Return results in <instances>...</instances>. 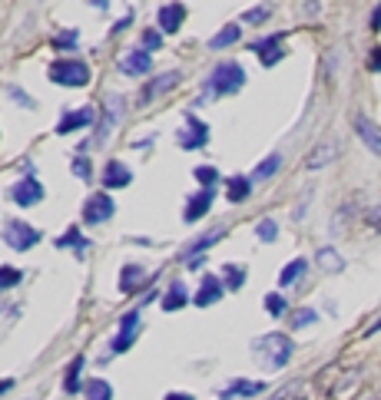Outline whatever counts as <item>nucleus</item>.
I'll use <instances>...</instances> for the list:
<instances>
[{"mask_svg":"<svg viewBox=\"0 0 381 400\" xmlns=\"http://www.w3.org/2000/svg\"><path fill=\"white\" fill-rule=\"evenodd\" d=\"M44 185H40V179H33V175H23L20 182L11 185V199L17 202L20 208H33L44 202Z\"/></svg>","mask_w":381,"mask_h":400,"instance_id":"7","label":"nucleus"},{"mask_svg":"<svg viewBox=\"0 0 381 400\" xmlns=\"http://www.w3.org/2000/svg\"><path fill=\"white\" fill-rule=\"evenodd\" d=\"M335 156H338V146L335 142H325V146H318V149L305 159V165H308V169H322V165H328Z\"/></svg>","mask_w":381,"mask_h":400,"instance_id":"29","label":"nucleus"},{"mask_svg":"<svg viewBox=\"0 0 381 400\" xmlns=\"http://www.w3.org/2000/svg\"><path fill=\"white\" fill-rule=\"evenodd\" d=\"M11 387H13V380H11V377H0V394H7Z\"/></svg>","mask_w":381,"mask_h":400,"instance_id":"45","label":"nucleus"},{"mask_svg":"<svg viewBox=\"0 0 381 400\" xmlns=\"http://www.w3.org/2000/svg\"><path fill=\"white\" fill-rule=\"evenodd\" d=\"M222 292H226V285L219 282V278H212V275H206L202 285H199V292L193 294V301H196L199 308H209V304H216L219 298H222Z\"/></svg>","mask_w":381,"mask_h":400,"instance_id":"17","label":"nucleus"},{"mask_svg":"<svg viewBox=\"0 0 381 400\" xmlns=\"http://www.w3.org/2000/svg\"><path fill=\"white\" fill-rule=\"evenodd\" d=\"M255 235H259L262 242H275V238H279V225H275L272 218H262L259 225H255Z\"/></svg>","mask_w":381,"mask_h":400,"instance_id":"38","label":"nucleus"},{"mask_svg":"<svg viewBox=\"0 0 381 400\" xmlns=\"http://www.w3.org/2000/svg\"><path fill=\"white\" fill-rule=\"evenodd\" d=\"M246 87V70L239 63H219L212 73L206 76V83H202V99L199 103H212L216 96H229V93H239Z\"/></svg>","mask_w":381,"mask_h":400,"instance_id":"2","label":"nucleus"},{"mask_svg":"<svg viewBox=\"0 0 381 400\" xmlns=\"http://www.w3.org/2000/svg\"><path fill=\"white\" fill-rule=\"evenodd\" d=\"M279 165H282V156H279V152H272L269 159H262V163L252 169L249 179H252V182H265V179H272V175L279 173Z\"/></svg>","mask_w":381,"mask_h":400,"instance_id":"26","label":"nucleus"},{"mask_svg":"<svg viewBox=\"0 0 381 400\" xmlns=\"http://www.w3.org/2000/svg\"><path fill=\"white\" fill-rule=\"evenodd\" d=\"M199 179V185L202 189H216V182H219V169L216 165H196V173H193Z\"/></svg>","mask_w":381,"mask_h":400,"instance_id":"36","label":"nucleus"},{"mask_svg":"<svg viewBox=\"0 0 381 400\" xmlns=\"http://www.w3.org/2000/svg\"><path fill=\"white\" fill-rule=\"evenodd\" d=\"M212 199H216V189H202V192L193 195L189 206H186V222H199L212 208Z\"/></svg>","mask_w":381,"mask_h":400,"instance_id":"18","label":"nucleus"},{"mask_svg":"<svg viewBox=\"0 0 381 400\" xmlns=\"http://www.w3.org/2000/svg\"><path fill=\"white\" fill-rule=\"evenodd\" d=\"M249 192H252V179H249V175H232V179H229L226 195H229V202H232V206L246 202V199H249Z\"/></svg>","mask_w":381,"mask_h":400,"instance_id":"22","label":"nucleus"},{"mask_svg":"<svg viewBox=\"0 0 381 400\" xmlns=\"http://www.w3.org/2000/svg\"><path fill=\"white\" fill-rule=\"evenodd\" d=\"M90 4H93V7H99V11H107V7H109V0H90Z\"/></svg>","mask_w":381,"mask_h":400,"instance_id":"48","label":"nucleus"},{"mask_svg":"<svg viewBox=\"0 0 381 400\" xmlns=\"http://www.w3.org/2000/svg\"><path fill=\"white\" fill-rule=\"evenodd\" d=\"M83 394H87V400H113V387H109L107 380H90L87 387H83Z\"/></svg>","mask_w":381,"mask_h":400,"instance_id":"32","label":"nucleus"},{"mask_svg":"<svg viewBox=\"0 0 381 400\" xmlns=\"http://www.w3.org/2000/svg\"><path fill=\"white\" fill-rule=\"evenodd\" d=\"M222 285H226L229 292H239L242 285H246V268L242 265H226L222 268Z\"/></svg>","mask_w":381,"mask_h":400,"instance_id":"31","label":"nucleus"},{"mask_svg":"<svg viewBox=\"0 0 381 400\" xmlns=\"http://www.w3.org/2000/svg\"><path fill=\"white\" fill-rule=\"evenodd\" d=\"M176 142H179V149H199L209 142V126L202 119L189 116L186 126H179V132H176Z\"/></svg>","mask_w":381,"mask_h":400,"instance_id":"9","label":"nucleus"},{"mask_svg":"<svg viewBox=\"0 0 381 400\" xmlns=\"http://www.w3.org/2000/svg\"><path fill=\"white\" fill-rule=\"evenodd\" d=\"M183 83V73L179 70H166V73H156L143 87V93H140V106H150V103H156L159 96H166V93H173L176 87Z\"/></svg>","mask_w":381,"mask_h":400,"instance_id":"5","label":"nucleus"},{"mask_svg":"<svg viewBox=\"0 0 381 400\" xmlns=\"http://www.w3.org/2000/svg\"><path fill=\"white\" fill-rule=\"evenodd\" d=\"M123 116H126V99H123L120 93H113V96L107 99V113H103V119H99L93 142H97V146H107V139L113 136V130L123 123Z\"/></svg>","mask_w":381,"mask_h":400,"instance_id":"4","label":"nucleus"},{"mask_svg":"<svg viewBox=\"0 0 381 400\" xmlns=\"http://www.w3.org/2000/svg\"><path fill=\"white\" fill-rule=\"evenodd\" d=\"M282 44H285V33H272V37H262V40H255L249 50L259 56L265 66H275L285 56V46Z\"/></svg>","mask_w":381,"mask_h":400,"instance_id":"10","label":"nucleus"},{"mask_svg":"<svg viewBox=\"0 0 381 400\" xmlns=\"http://www.w3.org/2000/svg\"><path fill=\"white\" fill-rule=\"evenodd\" d=\"M265 384L262 380H246V377H236L232 384H226V397H259V394H265Z\"/></svg>","mask_w":381,"mask_h":400,"instance_id":"19","label":"nucleus"},{"mask_svg":"<svg viewBox=\"0 0 381 400\" xmlns=\"http://www.w3.org/2000/svg\"><path fill=\"white\" fill-rule=\"evenodd\" d=\"M56 245L60 249H76V255H87V249H90V242L80 235V228H70L64 238H56Z\"/></svg>","mask_w":381,"mask_h":400,"instance_id":"30","label":"nucleus"},{"mask_svg":"<svg viewBox=\"0 0 381 400\" xmlns=\"http://www.w3.org/2000/svg\"><path fill=\"white\" fill-rule=\"evenodd\" d=\"M23 282V271L13 268V265H0V292H7V288H17Z\"/></svg>","mask_w":381,"mask_h":400,"instance_id":"34","label":"nucleus"},{"mask_svg":"<svg viewBox=\"0 0 381 400\" xmlns=\"http://www.w3.org/2000/svg\"><path fill=\"white\" fill-rule=\"evenodd\" d=\"M378 331H381V321H375V325H371V327H368V331H365V337H371V335H378Z\"/></svg>","mask_w":381,"mask_h":400,"instance_id":"47","label":"nucleus"},{"mask_svg":"<svg viewBox=\"0 0 381 400\" xmlns=\"http://www.w3.org/2000/svg\"><path fill=\"white\" fill-rule=\"evenodd\" d=\"M70 169H73L76 179H83V182H90L93 179V165H90V159L80 152V156H73V163H70Z\"/></svg>","mask_w":381,"mask_h":400,"instance_id":"37","label":"nucleus"},{"mask_svg":"<svg viewBox=\"0 0 381 400\" xmlns=\"http://www.w3.org/2000/svg\"><path fill=\"white\" fill-rule=\"evenodd\" d=\"M183 20H186V7L179 4V0H173V4H163V7H159V13H156L159 33H176L179 27H183Z\"/></svg>","mask_w":381,"mask_h":400,"instance_id":"12","label":"nucleus"},{"mask_svg":"<svg viewBox=\"0 0 381 400\" xmlns=\"http://www.w3.org/2000/svg\"><path fill=\"white\" fill-rule=\"evenodd\" d=\"M143 282H146V268H140V265H126V268L120 271V288L123 292H136Z\"/></svg>","mask_w":381,"mask_h":400,"instance_id":"28","label":"nucleus"},{"mask_svg":"<svg viewBox=\"0 0 381 400\" xmlns=\"http://www.w3.org/2000/svg\"><path fill=\"white\" fill-rule=\"evenodd\" d=\"M365 400H375V397H365Z\"/></svg>","mask_w":381,"mask_h":400,"instance_id":"50","label":"nucleus"},{"mask_svg":"<svg viewBox=\"0 0 381 400\" xmlns=\"http://www.w3.org/2000/svg\"><path fill=\"white\" fill-rule=\"evenodd\" d=\"M295 400H305V397H295Z\"/></svg>","mask_w":381,"mask_h":400,"instance_id":"49","label":"nucleus"},{"mask_svg":"<svg viewBox=\"0 0 381 400\" xmlns=\"http://www.w3.org/2000/svg\"><path fill=\"white\" fill-rule=\"evenodd\" d=\"M11 96H17V103H23L27 109H33V99L23 93V89H17V87H11Z\"/></svg>","mask_w":381,"mask_h":400,"instance_id":"42","label":"nucleus"},{"mask_svg":"<svg viewBox=\"0 0 381 400\" xmlns=\"http://www.w3.org/2000/svg\"><path fill=\"white\" fill-rule=\"evenodd\" d=\"M265 17H269V7H255V11H246V13H242V20H246V23H262Z\"/></svg>","mask_w":381,"mask_h":400,"instance_id":"41","label":"nucleus"},{"mask_svg":"<svg viewBox=\"0 0 381 400\" xmlns=\"http://www.w3.org/2000/svg\"><path fill=\"white\" fill-rule=\"evenodd\" d=\"M83 357H73V364L66 368V377H64V390L73 397V394H83V387H80V374H83Z\"/></svg>","mask_w":381,"mask_h":400,"instance_id":"27","label":"nucleus"},{"mask_svg":"<svg viewBox=\"0 0 381 400\" xmlns=\"http://www.w3.org/2000/svg\"><path fill=\"white\" fill-rule=\"evenodd\" d=\"M103 185L107 189H126V185L133 182V173H130V165L120 163V159H109L107 165H103Z\"/></svg>","mask_w":381,"mask_h":400,"instance_id":"13","label":"nucleus"},{"mask_svg":"<svg viewBox=\"0 0 381 400\" xmlns=\"http://www.w3.org/2000/svg\"><path fill=\"white\" fill-rule=\"evenodd\" d=\"M159 46H163V33L159 30H143V50H146V54H152V50H159Z\"/></svg>","mask_w":381,"mask_h":400,"instance_id":"40","label":"nucleus"},{"mask_svg":"<svg viewBox=\"0 0 381 400\" xmlns=\"http://www.w3.org/2000/svg\"><path fill=\"white\" fill-rule=\"evenodd\" d=\"M152 70V56L146 50H130L126 56H120V73L126 76H143Z\"/></svg>","mask_w":381,"mask_h":400,"instance_id":"15","label":"nucleus"},{"mask_svg":"<svg viewBox=\"0 0 381 400\" xmlns=\"http://www.w3.org/2000/svg\"><path fill=\"white\" fill-rule=\"evenodd\" d=\"M50 80H54L56 87H90V80H93V73H90V66L83 63V60H56V63H50Z\"/></svg>","mask_w":381,"mask_h":400,"instance_id":"3","label":"nucleus"},{"mask_svg":"<svg viewBox=\"0 0 381 400\" xmlns=\"http://www.w3.org/2000/svg\"><path fill=\"white\" fill-rule=\"evenodd\" d=\"M0 235H4V242H7L13 251H27L40 242V232L33 225H27V222H7Z\"/></svg>","mask_w":381,"mask_h":400,"instance_id":"6","label":"nucleus"},{"mask_svg":"<svg viewBox=\"0 0 381 400\" xmlns=\"http://www.w3.org/2000/svg\"><path fill=\"white\" fill-rule=\"evenodd\" d=\"M239 37H242V30H239V23H226L222 30L209 40V50H226V46H232V44H239Z\"/></svg>","mask_w":381,"mask_h":400,"instance_id":"24","label":"nucleus"},{"mask_svg":"<svg viewBox=\"0 0 381 400\" xmlns=\"http://www.w3.org/2000/svg\"><path fill=\"white\" fill-rule=\"evenodd\" d=\"M76 44H80V33H76V30H60L50 46L60 50V54H70V50H76Z\"/></svg>","mask_w":381,"mask_h":400,"instance_id":"33","label":"nucleus"},{"mask_svg":"<svg viewBox=\"0 0 381 400\" xmlns=\"http://www.w3.org/2000/svg\"><path fill=\"white\" fill-rule=\"evenodd\" d=\"M371 30H381V4L375 7V13H371Z\"/></svg>","mask_w":381,"mask_h":400,"instance_id":"44","label":"nucleus"},{"mask_svg":"<svg viewBox=\"0 0 381 400\" xmlns=\"http://www.w3.org/2000/svg\"><path fill=\"white\" fill-rule=\"evenodd\" d=\"M186 304H189V288H186V282H173L169 285V292H166L163 298V311H183Z\"/></svg>","mask_w":381,"mask_h":400,"instance_id":"21","label":"nucleus"},{"mask_svg":"<svg viewBox=\"0 0 381 400\" xmlns=\"http://www.w3.org/2000/svg\"><path fill=\"white\" fill-rule=\"evenodd\" d=\"M305 271H308V261H305V258L289 261V265H285V268L279 271V285H282V292H285V288H292V285L298 282V278H302Z\"/></svg>","mask_w":381,"mask_h":400,"instance_id":"25","label":"nucleus"},{"mask_svg":"<svg viewBox=\"0 0 381 400\" xmlns=\"http://www.w3.org/2000/svg\"><path fill=\"white\" fill-rule=\"evenodd\" d=\"M265 311L272 314V318H282V314L289 311V301H285V294H279V292L265 294Z\"/></svg>","mask_w":381,"mask_h":400,"instance_id":"35","label":"nucleus"},{"mask_svg":"<svg viewBox=\"0 0 381 400\" xmlns=\"http://www.w3.org/2000/svg\"><path fill=\"white\" fill-rule=\"evenodd\" d=\"M355 132H358V139L365 142L371 152H378L381 156V126L378 123H371L368 116H358L355 119Z\"/></svg>","mask_w":381,"mask_h":400,"instance_id":"16","label":"nucleus"},{"mask_svg":"<svg viewBox=\"0 0 381 400\" xmlns=\"http://www.w3.org/2000/svg\"><path fill=\"white\" fill-rule=\"evenodd\" d=\"M166 400H193V394H166Z\"/></svg>","mask_w":381,"mask_h":400,"instance_id":"46","label":"nucleus"},{"mask_svg":"<svg viewBox=\"0 0 381 400\" xmlns=\"http://www.w3.org/2000/svg\"><path fill=\"white\" fill-rule=\"evenodd\" d=\"M222 232H226V228H212L209 235L196 238V242H193V245H189V249L183 251V261H186V265H189V261H196L199 255H202V251H209V249H212V245H216L219 238H222Z\"/></svg>","mask_w":381,"mask_h":400,"instance_id":"20","label":"nucleus"},{"mask_svg":"<svg viewBox=\"0 0 381 400\" xmlns=\"http://www.w3.org/2000/svg\"><path fill=\"white\" fill-rule=\"evenodd\" d=\"M371 73H381V46H375V50H371Z\"/></svg>","mask_w":381,"mask_h":400,"instance_id":"43","label":"nucleus"},{"mask_svg":"<svg viewBox=\"0 0 381 400\" xmlns=\"http://www.w3.org/2000/svg\"><path fill=\"white\" fill-rule=\"evenodd\" d=\"M87 126H93V106H83V109H76V113H66V116L56 123V132H60V136H70V132L87 130Z\"/></svg>","mask_w":381,"mask_h":400,"instance_id":"14","label":"nucleus"},{"mask_svg":"<svg viewBox=\"0 0 381 400\" xmlns=\"http://www.w3.org/2000/svg\"><path fill=\"white\" fill-rule=\"evenodd\" d=\"M140 311L143 308H133L126 318L120 321V335L113 337V354H123L136 344V335H140Z\"/></svg>","mask_w":381,"mask_h":400,"instance_id":"11","label":"nucleus"},{"mask_svg":"<svg viewBox=\"0 0 381 400\" xmlns=\"http://www.w3.org/2000/svg\"><path fill=\"white\" fill-rule=\"evenodd\" d=\"M113 212H116L113 199H109L107 192H93L87 199V206H83V222H87V225H103V222L113 218Z\"/></svg>","mask_w":381,"mask_h":400,"instance_id":"8","label":"nucleus"},{"mask_svg":"<svg viewBox=\"0 0 381 400\" xmlns=\"http://www.w3.org/2000/svg\"><path fill=\"white\" fill-rule=\"evenodd\" d=\"M318 321V311L315 308H302L298 314H292V327L298 331V327H308V325H315Z\"/></svg>","mask_w":381,"mask_h":400,"instance_id":"39","label":"nucleus"},{"mask_svg":"<svg viewBox=\"0 0 381 400\" xmlns=\"http://www.w3.org/2000/svg\"><path fill=\"white\" fill-rule=\"evenodd\" d=\"M315 261H318V268L328 271V275H338V271H345V258H341L335 249H328V245L315 251Z\"/></svg>","mask_w":381,"mask_h":400,"instance_id":"23","label":"nucleus"},{"mask_svg":"<svg viewBox=\"0 0 381 400\" xmlns=\"http://www.w3.org/2000/svg\"><path fill=\"white\" fill-rule=\"evenodd\" d=\"M292 337L279 335V331H272V335H262L252 341V354H255V361H259L262 370H282L289 361H292Z\"/></svg>","mask_w":381,"mask_h":400,"instance_id":"1","label":"nucleus"}]
</instances>
